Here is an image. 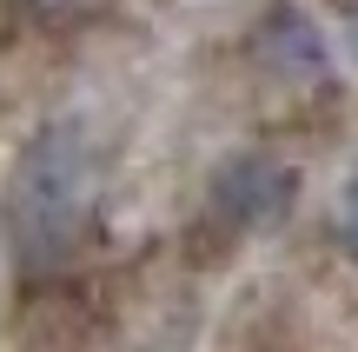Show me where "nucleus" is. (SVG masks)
Wrapping results in <instances>:
<instances>
[{
    "mask_svg": "<svg viewBox=\"0 0 358 352\" xmlns=\"http://www.w3.org/2000/svg\"><path fill=\"white\" fill-rule=\"evenodd\" d=\"M338 239H345V253L358 260V180L345 186V199H338Z\"/></svg>",
    "mask_w": 358,
    "mask_h": 352,
    "instance_id": "3",
    "label": "nucleus"
},
{
    "mask_svg": "<svg viewBox=\"0 0 358 352\" xmlns=\"http://www.w3.org/2000/svg\"><path fill=\"white\" fill-rule=\"evenodd\" d=\"M292 193H299L292 167H279V160H266V153H239V160H226V167L213 173L219 213L239 220V226H272V220H285Z\"/></svg>",
    "mask_w": 358,
    "mask_h": 352,
    "instance_id": "2",
    "label": "nucleus"
},
{
    "mask_svg": "<svg viewBox=\"0 0 358 352\" xmlns=\"http://www.w3.org/2000/svg\"><path fill=\"white\" fill-rule=\"evenodd\" d=\"M352 53H358V13H352Z\"/></svg>",
    "mask_w": 358,
    "mask_h": 352,
    "instance_id": "4",
    "label": "nucleus"
},
{
    "mask_svg": "<svg viewBox=\"0 0 358 352\" xmlns=\"http://www.w3.org/2000/svg\"><path fill=\"white\" fill-rule=\"evenodd\" d=\"M80 186H87V153L73 127H53L34 140V153L13 173V233L27 253H53L80 220Z\"/></svg>",
    "mask_w": 358,
    "mask_h": 352,
    "instance_id": "1",
    "label": "nucleus"
}]
</instances>
